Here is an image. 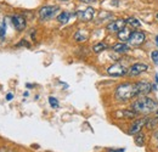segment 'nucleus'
<instances>
[{
  "label": "nucleus",
  "mask_w": 158,
  "mask_h": 152,
  "mask_svg": "<svg viewBox=\"0 0 158 152\" xmlns=\"http://www.w3.org/2000/svg\"><path fill=\"white\" fill-rule=\"evenodd\" d=\"M146 40V36L143 32H139V31H135V32H131L130 34V38L128 40V44L129 46H133V48H138L140 45H142Z\"/></svg>",
  "instance_id": "3"
},
{
  "label": "nucleus",
  "mask_w": 158,
  "mask_h": 152,
  "mask_svg": "<svg viewBox=\"0 0 158 152\" xmlns=\"http://www.w3.org/2000/svg\"><path fill=\"white\" fill-rule=\"evenodd\" d=\"M12 97H14L12 94H7V95H6V100H7V101H10V100H12Z\"/></svg>",
  "instance_id": "25"
},
{
  "label": "nucleus",
  "mask_w": 158,
  "mask_h": 152,
  "mask_svg": "<svg viewBox=\"0 0 158 152\" xmlns=\"http://www.w3.org/2000/svg\"><path fill=\"white\" fill-rule=\"evenodd\" d=\"M49 103H50L51 107H54V108H57V107H59V101H57L54 96H50V97H49Z\"/></svg>",
  "instance_id": "20"
},
{
  "label": "nucleus",
  "mask_w": 158,
  "mask_h": 152,
  "mask_svg": "<svg viewBox=\"0 0 158 152\" xmlns=\"http://www.w3.org/2000/svg\"><path fill=\"white\" fill-rule=\"evenodd\" d=\"M156 44H157V46H158V36L156 37Z\"/></svg>",
  "instance_id": "27"
},
{
  "label": "nucleus",
  "mask_w": 158,
  "mask_h": 152,
  "mask_svg": "<svg viewBox=\"0 0 158 152\" xmlns=\"http://www.w3.org/2000/svg\"><path fill=\"white\" fill-rule=\"evenodd\" d=\"M107 73L112 77H122L128 73V68H125L120 63H114L107 68Z\"/></svg>",
  "instance_id": "5"
},
{
  "label": "nucleus",
  "mask_w": 158,
  "mask_h": 152,
  "mask_svg": "<svg viewBox=\"0 0 158 152\" xmlns=\"http://www.w3.org/2000/svg\"><path fill=\"white\" fill-rule=\"evenodd\" d=\"M71 14L69 12H67V11H64V12H61L59 16H57V21H59L60 23H62V24H64V23H67L69 19H71Z\"/></svg>",
  "instance_id": "15"
},
{
  "label": "nucleus",
  "mask_w": 158,
  "mask_h": 152,
  "mask_svg": "<svg viewBox=\"0 0 158 152\" xmlns=\"http://www.w3.org/2000/svg\"><path fill=\"white\" fill-rule=\"evenodd\" d=\"M89 37V34H88V32H85L84 29H79L78 32L74 34V39L79 41V43H81V41H85L86 39Z\"/></svg>",
  "instance_id": "14"
},
{
  "label": "nucleus",
  "mask_w": 158,
  "mask_h": 152,
  "mask_svg": "<svg viewBox=\"0 0 158 152\" xmlns=\"http://www.w3.org/2000/svg\"><path fill=\"white\" fill-rule=\"evenodd\" d=\"M80 21H91L95 16V9L94 7H86L85 10H80L76 14Z\"/></svg>",
  "instance_id": "8"
},
{
  "label": "nucleus",
  "mask_w": 158,
  "mask_h": 152,
  "mask_svg": "<svg viewBox=\"0 0 158 152\" xmlns=\"http://www.w3.org/2000/svg\"><path fill=\"white\" fill-rule=\"evenodd\" d=\"M130 34H131L130 29H128V28H123L120 32H118V38L122 43H125V41H128V40H129Z\"/></svg>",
  "instance_id": "12"
},
{
  "label": "nucleus",
  "mask_w": 158,
  "mask_h": 152,
  "mask_svg": "<svg viewBox=\"0 0 158 152\" xmlns=\"http://www.w3.org/2000/svg\"><path fill=\"white\" fill-rule=\"evenodd\" d=\"M6 33V26H5V22H2V24L0 26V37H4Z\"/></svg>",
  "instance_id": "22"
},
{
  "label": "nucleus",
  "mask_w": 158,
  "mask_h": 152,
  "mask_svg": "<svg viewBox=\"0 0 158 152\" xmlns=\"http://www.w3.org/2000/svg\"><path fill=\"white\" fill-rule=\"evenodd\" d=\"M11 22H12L14 27H15L17 31H20V32L26 28V24H27L26 19H24L23 16H21V15H15V16H12V17H11Z\"/></svg>",
  "instance_id": "10"
},
{
  "label": "nucleus",
  "mask_w": 158,
  "mask_h": 152,
  "mask_svg": "<svg viewBox=\"0 0 158 152\" xmlns=\"http://www.w3.org/2000/svg\"><path fill=\"white\" fill-rule=\"evenodd\" d=\"M131 110L135 111L136 113H143V114H148L153 111H156L158 107V102L156 100L151 99V97H140L136 101H134L131 103Z\"/></svg>",
  "instance_id": "1"
},
{
  "label": "nucleus",
  "mask_w": 158,
  "mask_h": 152,
  "mask_svg": "<svg viewBox=\"0 0 158 152\" xmlns=\"http://www.w3.org/2000/svg\"><path fill=\"white\" fill-rule=\"evenodd\" d=\"M21 45H24V46H27V48H29V44H28V43H27L26 40H22L21 43H19V44H17V46H21Z\"/></svg>",
  "instance_id": "23"
},
{
  "label": "nucleus",
  "mask_w": 158,
  "mask_h": 152,
  "mask_svg": "<svg viewBox=\"0 0 158 152\" xmlns=\"http://www.w3.org/2000/svg\"><path fill=\"white\" fill-rule=\"evenodd\" d=\"M107 152H124V150H122V149H119V150H111V149H108Z\"/></svg>",
  "instance_id": "24"
},
{
  "label": "nucleus",
  "mask_w": 158,
  "mask_h": 152,
  "mask_svg": "<svg viewBox=\"0 0 158 152\" xmlns=\"http://www.w3.org/2000/svg\"><path fill=\"white\" fill-rule=\"evenodd\" d=\"M147 68H148V66H147V65L141 63V62H138V63H134V65H131V66H130V68L128 70V74H129L130 77L139 76V74H141V73L146 72V71H147Z\"/></svg>",
  "instance_id": "6"
},
{
  "label": "nucleus",
  "mask_w": 158,
  "mask_h": 152,
  "mask_svg": "<svg viewBox=\"0 0 158 152\" xmlns=\"http://www.w3.org/2000/svg\"><path fill=\"white\" fill-rule=\"evenodd\" d=\"M136 96H140L138 83H123L116 89V97L119 101H127Z\"/></svg>",
  "instance_id": "2"
},
{
  "label": "nucleus",
  "mask_w": 158,
  "mask_h": 152,
  "mask_svg": "<svg viewBox=\"0 0 158 152\" xmlns=\"http://www.w3.org/2000/svg\"><path fill=\"white\" fill-rule=\"evenodd\" d=\"M139 85V91H140V96L141 95H146L148 94L151 90H152V84L147 83V82H138Z\"/></svg>",
  "instance_id": "11"
},
{
  "label": "nucleus",
  "mask_w": 158,
  "mask_h": 152,
  "mask_svg": "<svg viewBox=\"0 0 158 152\" xmlns=\"http://www.w3.org/2000/svg\"><path fill=\"white\" fill-rule=\"evenodd\" d=\"M81 2H85V4H90V2H94L95 0H80Z\"/></svg>",
  "instance_id": "26"
},
{
  "label": "nucleus",
  "mask_w": 158,
  "mask_h": 152,
  "mask_svg": "<svg viewBox=\"0 0 158 152\" xmlns=\"http://www.w3.org/2000/svg\"><path fill=\"white\" fill-rule=\"evenodd\" d=\"M127 23L130 24L131 27H135V28H139V27L141 26L140 21H139L138 19H135V17H130V19H127Z\"/></svg>",
  "instance_id": "17"
},
{
  "label": "nucleus",
  "mask_w": 158,
  "mask_h": 152,
  "mask_svg": "<svg viewBox=\"0 0 158 152\" xmlns=\"http://www.w3.org/2000/svg\"><path fill=\"white\" fill-rule=\"evenodd\" d=\"M151 57H152L153 62H155L156 65H158V51H157V50L152 51V54H151Z\"/></svg>",
  "instance_id": "21"
},
{
  "label": "nucleus",
  "mask_w": 158,
  "mask_h": 152,
  "mask_svg": "<svg viewBox=\"0 0 158 152\" xmlns=\"http://www.w3.org/2000/svg\"><path fill=\"white\" fill-rule=\"evenodd\" d=\"M147 119L148 117H143V118H140L138 120H135L130 128H129V134H138L141 132L142 127H146V123H147Z\"/></svg>",
  "instance_id": "7"
},
{
  "label": "nucleus",
  "mask_w": 158,
  "mask_h": 152,
  "mask_svg": "<svg viewBox=\"0 0 158 152\" xmlns=\"http://www.w3.org/2000/svg\"><path fill=\"white\" fill-rule=\"evenodd\" d=\"M157 117H158V110H157Z\"/></svg>",
  "instance_id": "30"
},
{
  "label": "nucleus",
  "mask_w": 158,
  "mask_h": 152,
  "mask_svg": "<svg viewBox=\"0 0 158 152\" xmlns=\"http://www.w3.org/2000/svg\"><path fill=\"white\" fill-rule=\"evenodd\" d=\"M156 125H158V117H152V119H147V123H146V127L148 129H153L156 128Z\"/></svg>",
  "instance_id": "16"
},
{
  "label": "nucleus",
  "mask_w": 158,
  "mask_h": 152,
  "mask_svg": "<svg viewBox=\"0 0 158 152\" xmlns=\"http://www.w3.org/2000/svg\"><path fill=\"white\" fill-rule=\"evenodd\" d=\"M135 144L138 146H142L145 144V135L141 133H138V135L135 136Z\"/></svg>",
  "instance_id": "19"
},
{
  "label": "nucleus",
  "mask_w": 158,
  "mask_h": 152,
  "mask_svg": "<svg viewBox=\"0 0 158 152\" xmlns=\"http://www.w3.org/2000/svg\"><path fill=\"white\" fill-rule=\"evenodd\" d=\"M60 1H68V0H60Z\"/></svg>",
  "instance_id": "28"
},
{
  "label": "nucleus",
  "mask_w": 158,
  "mask_h": 152,
  "mask_svg": "<svg viewBox=\"0 0 158 152\" xmlns=\"http://www.w3.org/2000/svg\"><path fill=\"white\" fill-rule=\"evenodd\" d=\"M156 19H158V14H157V15H156Z\"/></svg>",
  "instance_id": "29"
},
{
  "label": "nucleus",
  "mask_w": 158,
  "mask_h": 152,
  "mask_svg": "<svg viewBox=\"0 0 158 152\" xmlns=\"http://www.w3.org/2000/svg\"><path fill=\"white\" fill-rule=\"evenodd\" d=\"M125 24H127V21L123 19H116L113 22H111L108 26H107V29L110 32H120L123 28H125Z\"/></svg>",
  "instance_id": "9"
},
{
  "label": "nucleus",
  "mask_w": 158,
  "mask_h": 152,
  "mask_svg": "<svg viewBox=\"0 0 158 152\" xmlns=\"http://www.w3.org/2000/svg\"><path fill=\"white\" fill-rule=\"evenodd\" d=\"M112 50L116 51V53H118V54H124V53H127L129 50V45H127L124 43H118V44L113 45Z\"/></svg>",
  "instance_id": "13"
},
{
  "label": "nucleus",
  "mask_w": 158,
  "mask_h": 152,
  "mask_svg": "<svg viewBox=\"0 0 158 152\" xmlns=\"http://www.w3.org/2000/svg\"><path fill=\"white\" fill-rule=\"evenodd\" d=\"M57 12H59V7L57 6H50V5H48V6H44V7H41L39 10V17L43 21L50 19H52Z\"/></svg>",
  "instance_id": "4"
},
{
  "label": "nucleus",
  "mask_w": 158,
  "mask_h": 152,
  "mask_svg": "<svg viewBox=\"0 0 158 152\" xmlns=\"http://www.w3.org/2000/svg\"><path fill=\"white\" fill-rule=\"evenodd\" d=\"M106 49H107V46H106V44H103V43H99V44L94 45V48H93L94 53H96V54H99V53L103 51V50H106Z\"/></svg>",
  "instance_id": "18"
},
{
  "label": "nucleus",
  "mask_w": 158,
  "mask_h": 152,
  "mask_svg": "<svg viewBox=\"0 0 158 152\" xmlns=\"http://www.w3.org/2000/svg\"><path fill=\"white\" fill-rule=\"evenodd\" d=\"M157 139H158V137H157Z\"/></svg>",
  "instance_id": "31"
}]
</instances>
